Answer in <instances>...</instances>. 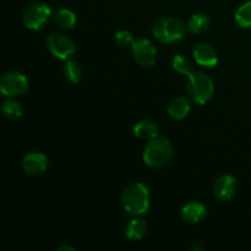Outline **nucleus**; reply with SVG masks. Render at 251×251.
Instances as JSON below:
<instances>
[{"mask_svg": "<svg viewBox=\"0 0 251 251\" xmlns=\"http://www.w3.org/2000/svg\"><path fill=\"white\" fill-rule=\"evenodd\" d=\"M63 250H68V251H75V249L71 247H69V245H61V247L58 248V251H63Z\"/></svg>", "mask_w": 251, "mask_h": 251, "instance_id": "5701e85b", "label": "nucleus"}, {"mask_svg": "<svg viewBox=\"0 0 251 251\" xmlns=\"http://www.w3.org/2000/svg\"><path fill=\"white\" fill-rule=\"evenodd\" d=\"M64 75H65V77L68 78L71 83H77L78 81L81 80L82 73H81L80 66H78L75 61L69 60L68 63L65 64V66H64Z\"/></svg>", "mask_w": 251, "mask_h": 251, "instance_id": "412c9836", "label": "nucleus"}, {"mask_svg": "<svg viewBox=\"0 0 251 251\" xmlns=\"http://www.w3.org/2000/svg\"><path fill=\"white\" fill-rule=\"evenodd\" d=\"M56 25L61 27V28H73L76 24V16L71 10L69 9H60L55 12L54 15Z\"/></svg>", "mask_w": 251, "mask_h": 251, "instance_id": "f3484780", "label": "nucleus"}, {"mask_svg": "<svg viewBox=\"0 0 251 251\" xmlns=\"http://www.w3.org/2000/svg\"><path fill=\"white\" fill-rule=\"evenodd\" d=\"M47 48L55 58L69 60L75 53V46L70 38L60 33H51L47 37Z\"/></svg>", "mask_w": 251, "mask_h": 251, "instance_id": "423d86ee", "label": "nucleus"}, {"mask_svg": "<svg viewBox=\"0 0 251 251\" xmlns=\"http://www.w3.org/2000/svg\"><path fill=\"white\" fill-rule=\"evenodd\" d=\"M189 112H190V103L184 97L174 98L171 102V104L168 105V114L173 119H184L189 114Z\"/></svg>", "mask_w": 251, "mask_h": 251, "instance_id": "4468645a", "label": "nucleus"}, {"mask_svg": "<svg viewBox=\"0 0 251 251\" xmlns=\"http://www.w3.org/2000/svg\"><path fill=\"white\" fill-rule=\"evenodd\" d=\"M173 68L179 74L188 76V77L194 74V65L190 59L181 55V54H178L173 58Z\"/></svg>", "mask_w": 251, "mask_h": 251, "instance_id": "a211bd4d", "label": "nucleus"}, {"mask_svg": "<svg viewBox=\"0 0 251 251\" xmlns=\"http://www.w3.org/2000/svg\"><path fill=\"white\" fill-rule=\"evenodd\" d=\"M147 232V223L144 220H132L126 227V237L131 240H140Z\"/></svg>", "mask_w": 251, "mask_h": 251, "instance_id": "2eb2a0df", "label": "nucleus"}, {"mask_svg": "<svg viewBox=\"0 0 251 251\" xmlns=\"http://www.w3.org/2000/svg\"><path fill=\"white\" fill-rule=\"evenodd\" d=\"M207 215V211L203 203L190 202L181 208V218L190 225L200 223Z\"/></svg>", "mask_w": 251, "mask_h": 251, "instance_id": "f8f14e48", "label": "nucleus"}, {"mask_svg": "<svg viewBox=\"0 0 251 251\" xmlns=\"http://www.w3.org/2000/svg\"><path fill=\"white\" fill-rule=\"evenodd\" d=\"M235 21L243 28H251V1H247L235 12Z\"/></svg>", "mask_w": 251, "mask_h": 251, "instance_id": "6ab92c4d", "label": "nucleus"}, {"mask_svg": "<svg viewBox=\"0 0 251 251\" xmlns=\"http://www.w3.org/2000/svg\"><path fill=\"white\" fill-rule=\"evenodd\" d=\"M188 93L194 102L199 104H205L212 98L215 86L210 76L202 73H194L189 76V82L186 85Z\"/></svg>", "mask_w": 251, "mask_h": 251, "instance_id": "20e7f679", "label": "nucleus"}, {"mask_svg": "<svg viewBox=\"0 0 251 251\" xmlns=\"http://www.w3.org/2000/svg\"><path fill=\"white\" fill-rule=\"evenodd\" d=\"M194 58L196 63L206 68H213L217 65L218 56L215 49L207 43H199L194 49Z\"/></svg>", "mask_w": 251, "mask_h": 251, "instance_id": "9d476101", "label": "nucleus"}, {"mask_svg": "<svg viewBox=\"0 0 251 251\" xmlns=\"http://www.w3.org/2000/svg\"><path fill=\"white\" fill-rule=\"evenodd\" d=\"M159 129L151 120H141L134 125L135 136L142 140H152L158 136Z\"/></svg>", "mask_w": 251, "mask_h": 251, "instance_id": "ddd939ff", "label": "nucleus"}, {"mask_svg": "<svg viewBox=\"0 0 251 251\" xmlns=\"http://www.w3.org/2000/svg\"><path fill=\"white\" fill-rule=\"evenodd\" d=\"M210 26V19L205 14H194L188 21V29L191 33H202Z\"/></svg>", "mask_w": 251, "mask_h": 251, "instance_id": "dca6fc26", "label": "nucleus"}, {"mask_svg": "<svg viewBox=\"0 0 251 251\" xmlns=\"http://www.w3.org/2000/svg\"><path fill=\"white\" fill-rule=\"evenodd\" d=\"M173 150L167 139L156 137L147 144L144 151V162L151 168H161L172 158Z\"/></svg>", "mask_w": 251, "mask_h": 251, "instance_id": "f03ea898", "label": "nucleus"}, {"mask_svg": "<svg viewBox=\"0 0 251 251\" xmlns=\"http://www.w3.org/2000/svg\"><path fill=\"white\" fill-rule=\"evenodd\" d=\"M28 88L26 76L17 71L6 73L0 80V91L6 97H15L25 93Z\"/></svg>", "mask_w": 251, "mask_h": 251, "instance_id": "0eeeda50", "label": "nucleus"}, {"mask_svg": "<svg viewBox=\"0 0 251 251\" xmlns=\"http://www.w3.org/2000/svg\"><path fill=\"white\" fill-rule=\"evenodd\" d=\"M152 33L162 43L179 42L185 36V25L174 17L161 19L152 27Z\"/></svg>", "mask_w": 251, "mask_h": 251, "instance_id": "7ed1b4c3", "label": "nucleus"}, {"mask_svg": "<svg viewBox=\"0 0 251 251\" xmlns=\"http://www.w3.org/2000/svg\"><path fill=\"white\" fill-rule=\"evenodd\" d=\"M237 181L232 176H222L213 185V194L221 201H228L234 196Z\"/></svg>", "mask_w": 251, "mask_h": 251, "instance_id": "1a4fd4ad", "label": "nucleus"}, {"mask_svg": "<svg viewBox=\"0 0 251 251\" xmlns=\"http://www.w3.org/2000/svg\"><path fill=\"white\" fill-rule=\"evenodd\" d=\"M51 14V10L48 5L43 2H33L25 9L22 14V22L29 29H39L47 24Z\"/></svg>", "mask_w": 251, "mask_h": 251, "instance_id": "39448f33", "label": "nucleus"}, {"mask_svg": "<svg viewBox=\"0 0 251 251\" xmlns=\"http://www.w3.org/2000/svg\"><path fill=\"white\" fill-rule=\"evenodd\" d=\"M22 167L27 176H39L47 169V157L38 152L29 153L24 158Z\"/></svg>", "mask_w": 251, "mask_h": 251, "instance_id": "9b49d317", "label": "nucleus"}, {"mask_svg": "<svg viewBox=\"0 0 251 251\" xmlns=\"http://www.w3.org/2000/svg\"><path fill=\"white\" fill-rule=\"evenodd\" d=\"M132 55L140 66L151 68L156 63L157 49L149 39L141 38L132 44Z\"/></svg>", "mask_w": 251, "mask_h": 251, "instance_id": "6e6552de", "label": "nucleus"}, {"mask_svg": "<svg viewBox=\"0 0 251 251\" xmlns=\"http://www.w3.org/2000/svg\"><path fill=\"white\" fill-rule=\"evenodd\" d=\"M115 43L119 47H129L134 44V38H132V34L129 31H119L115 34Z\"/></svg>", "mask_w": 251, "mask_h": 251, "instance_id": "4be33fe9", "label": "nucleus"}, {"mask_svg": "<svg viewBox=\"0 0 251 251\" xmlns=\"http://www.w3.org/2000/svg\"><path fill=\"white\" fill-rule=\"evenodd\" d=\"M2 113H4V115L7 119L14 120L22 117V108L21 105L17 102H15V100H5V102L2 103Z\"/></svg>", "mask_w": 251, "mask_h": 251, "instance_id": "aec40b11", "label": "nucleus"}, {"mask_svg": "<svg viewBox=\"0 0 251 251\" xmlns=\"http://www.w3.org/2000/svg\"><path fill=\"white\" fill-rule=\"evenodd\" d=\"M122 206L130 216L145 215L150 208L149 189L142 183H134L127 186L122 195Z\"/></svg>", "mask_w": 251, "mask_h": 251, "instance_id": "f257e3e1", "label": "nucleus"}]
</instances>
